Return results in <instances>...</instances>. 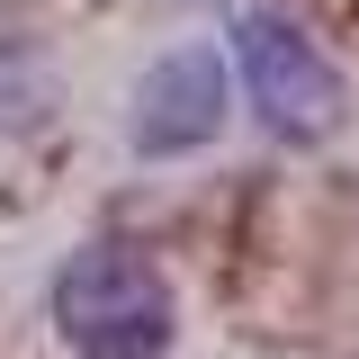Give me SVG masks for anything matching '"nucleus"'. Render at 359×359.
<instances>
[{
	"label": "nucleus",
	"instance_id": "1",
	"mask_svg": "<svg viewBox=\"0 0 359 359\" xmlns=\"http://www.w3.org/2000/svg\"><path fill=\"white\" fill-rule=\"evenodd\" d=\"M54 332L72 341V359H162L180 332L171 278L126 243H90L54 278Z\"/></svg>",
	"mask_w": 359,
	"mask_h": 359
},
{
	"label": "nucleus",
	"instance_id": "2",
	"mask_svg": "<svg viewBox=\"0 0 359 359\" xmlns=\"http://www.w3.org/2000/svg\"><path fill=\"white\" fill-rule=\"evenodd\" d=\"M233 54H243V81H252V108L269 117V135L287 144H323L341 126V72L323 63V45L287 18H243L233 27Z\"/></svg>",
	"mask_w": 359,
	"mask_h": 359
},
{
	"label": "nucleus",
	"instance_id": "3",
	"mask_svg": "<svg viewBox=\"0 0 359 359\" xmlns=\"http://www.w3.org/2000/svg\"><path fill=\"white\" fill-rule=\"evenodd\" d=\"M224 54L216 45H180L162 54L144 90H135V153H198V144H216L224 126Z\"/></svg>",
	"mask_w": 359,
	"mask_h": 359
},
{
	"label": "nucleus",
	"instance_id": "4",
	"mask_svg": "<svg viewBox=\"0 0 359 359\" xmlns=\"http://www.w3.org/2000/svg\"><path fill=\"white\" fill-rule=\"evenodd\" d=\"M45 108H54V72H45L27 45H0V135L36 126Z\"/></svg>",
	"mask_w": 359,
	"mask_h": 359
}]
</instances>
